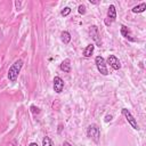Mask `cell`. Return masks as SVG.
<instances>
[{
	"label": "cell",
	"mask_w": 146,
	"mask_h": 146,
	"mask_svg": "<svg viewBox=\"0 0 146 146\" xmlns=\"http://www.w3.org/2000/svg\"><path fill=\"white\" fill-rule=\"evenodd\" d=\"M90 3H95V5H97V3H98V1H90Z\"/></svg>",
	"instance_id": "7402d4cb"
},
{
	"label": "cell",
	"mask_w": 146,
	"mask_h": 146,
	"mask_svg": "<svg viewBox=\"0 0 146 146\" xmlns=\"http://www.w3.org/2000/svg\"><path fill=\"white\" fill-rule=\"evenodd\" d=\"M52 87H54V91L55 92L60 94L63 91V89H64V81H63V79L60 76H55L54 78V84H52Z\"/></svg>",
	"instance_id": "ba28073f"
},
{
	"label": "cell",
	"mask_w": 146,
	"mask_h": 146,
	"mask_svg": "<svg viewBox=\"0 0 146 146\" xmlns=\"http://www.w3.org/2000/svg\"><path fill=\"white\" fill-rule=\"evenodd\" d=\"M22 66H23V60L22 59H17L10 67H9V71H8V79L11 81V82H15L17 80V76L22 70Z\"/></svg>",
	"instance_id": "6da1fadb"
},
{
	"label": "cell",
	"mask_w": 146,
	"mask_h": 146,
	"mask_svg": "<svg viewBox=\"0 0 146 146\" xmlns=\"http://www.w3.org/2000/svg\"><path fill=\"white\" fill-rule=\"evenodd\" d=\"M111 120H112V115H106V116H105V121H106V122H108V121H111Z\"/></svg>",
	"instance_id": "d6986e66"
},
{
	"label": "cell",
	"mask_w": 146,
	"mask_h": 146,
	"mask_svg": "<svg viewBox=\"0 0 146 146\" xmlns=\"http://www.w3.org/2000/svg\"><path fill=\"white\" fill-rule=\"evenodd\" d=\"M122 36H124L125 39L130 40V41H135V38H132V33L130 31V29H128L125 25H121V30H120Z\"/></svg>",
	"instance_id": "9c48e42d"
},
{
	"label": "cell",
	"mask_w": 146,
	"mask_h": 146,
	"mask_svg": "<svg viewBox=\"0 0 146 146\" xmlns=\"http://www.w3.org/2000/svg\"><path fill=\"white\" fill-rule=\"evenodd\" d=\"M87 136L94 140L95 143H98L99 141V138H100V130L98 128L97 124H90L88 128H87Z\"/></svg>",
	"instance_id": "7a4b0ae2"
},
{
	"label": "cell",
	"mask_w": 146,
	"mask_h": 146,
	"mask_svg": "<svg viewBox=\"0 0 146 146\" xmlns=\"http://www.w3.org/2000/svg\"><path fill=\"white\" fill-rule=\"evenodd\" d=\"M122 114H123V116L127 119L128 123H129V124H130L135 130H139V125H138V123H137L136 119L132 116V114H131L127 108H122Z\"/></svg>",
	"instance_id": "5b68a950"
},
{
	"label": "cell",
	"mask_w": 146,
	"mask_h": 146,
	"mask_svg": "<svg viewBox=\"0 0 146 146\" xmlns=\"http://www.w3.org/2000/svg\"><path fill=\"white\" fill-rule=\"evenodd\" d=\"M0 34H2V32H1V30H0ZM0 38H1V35H0Z\"/></svg>",
	"instance_id": "603a6c76"
},
{
	"label": "cell",
	"mask_w": 146,
	"mask_h": 146,
	"mask_svg": "<svg viewBox=\"0 0 146 146\" xmlns=\"http://www.w3.org/2000/svg\"><path fill=\"white\" fill-rule=\"evenodd\" d=\"M107 64H110V66L113 68V70H120L121 68V63L119 60V58L114 55H110L107 57V59L105 60Z\"/></svg>",
	"instance_id": "52a82bcc"
},
{
	"label": "cell",
	"mask_w": 146,
	"mask_h": 146,
	"mask_svg": "<svg viewBox=\"0 0 146 146\" xmlns=\"http://www.w3.org/2000/svg\"><path fill=\"white\" fill-rule=\"evenodd\" d=\"M29 146H39V145H38L36 143H31V144H30Z\"/></svg>",
	"instance_id": "44dd1931"
},
{
	"label": "cell",
	"mask_w": 146,
	"mask_h": 146,
	"mask_svg": "<svg viewBox=\"0 0 146 146\" xmlns=\"http://www.w3.org/2000/svg\"><path fill=\"white\" fill-rule=\"evenodd\" d=\"M63 146H72V145H71L68 141H64V143H63Z\"/></svg>",
	"instance_id": "ffe728a7"
},
{
	"label": "cell",
	"mask_w": 146,
	"mask_h": 146,
	"mask_svg": "<svg viewBox=\"0 0 146 146\" xmlns=\"http://www.w3.org/2000/svg\"><path fill=\"white\" fill-rule=\"evenodd\" d=\"M94 50H95V44H92V43L88 44V46L84 48V50H83V56H84V57H90V56L92 55Z\"/></svg>",
	"instance_id": "8fae6325"
},
{
	"label": "cell",
	"mask_w": 146,
	"mask_h": 146,
	"mask_svg": "<svg viewBox=\"0 0 146 146\" xmlns=\"http://www.w3.org/2000/svg\"><path fill=\"white\" fill-rule=\"evenodd\" d=\"M70 13H71V8H70V7H65L64 9H62V11H60V15L65 17V16L70 15Z\"/></svg>",
	"instance_id": "9a60e30c"
},
{
	"label": "cell",
	"mask_w": 146,
	"mask_h": 146,
	"mask_svg": "<svg viewBox=\"0 0 146 146\" xmlns=\"http://www.w3.org/2000/svg\"><path fill=\"white\" fill-rule=\"evenodd\" d=\"M15 6H16V8H17V9H21L22 2H19V1H15Z\"/></svg>",
	"instance_id": "ac0fdd59"
},
{
	"label": "cell",
	"mask_w": 146,
	"mask_h": 146,
	"mask_svg": "<svg viewBox=\"0 0 146 146\" xmlns=\"http://www.w3.org/2000/svg\"><path fill=\"white\" fill-rule=\"evenodd\" d=\"M89 35L91 36V39L94 40V42L96 43V46L100 47L102 46V39H100V33H99V30L96 25H92L89 30Z\"/></svg>",
	"instance_id": "277c9868"
},
{
	"label": "cell",
	"mask_w": 146,
	"mask_h": 146,
	"mask_svg": "<svg viewBox=\"0 0 146 146\" xmlns=\"http://www.w3.org/2000/svg\"><path fill=\"white\" fill-rule=\"evenodd\" d=\"M60 40H62V42L65 43V44L70 43V41H71V34H70L67 31H63V32L60 33Z\"/></svg>",
	"instance_id": "4fadbf2b"
},
{
	"label": "cell",
	"mask_w": 146,
	"mask_h": 146,
	"mask_svg": "<svg viewBox=\"0 0 146 146\" xmlns=\"http://www.w3.org/2000/svg\"><path fill=\"white\" fill-rule=\"evenodd\" d=\"M145 9H146V2H141L140 5L135 6V7L131 9V11H132V13H135V14H139V13L145 11Z\"/></svg>",
	"instance_id": "7c38bea8"
},
{
	"label": "cell",
	"mask_w": 146,
	"mask_h": 146,
	"mask_svg": "<svg viewBox=\"0 0 146 146\" xmlns=\"http://www.w3.org/2000/svg\"><path fill=\"white\" fill-rule=\"evenodd\" d=\"M78 11H79V14H81V15L86 14V7H84L83 5H80V6L78 7Z\"/></svg>",
	"instance_id": "2e32d148"
},
{
	"label": "cell",
	"mask_w": 146,
	"mask_h": 146,
	"mask_svg": "<svg viewBox=\"0 0 146 146\" xmlns=\"http://www.w3.org/2000/svg\"><path fill=\"white\" fill-rule=\"evenodd\" d=\"M42 146H54V145H52L51 139L46 136V137H43V139H42Z\"/></svg>",
	"instance_id": "5bb4252c"
},
{
	"label": "cell",
	"mask_w": 146,
	"mask_h": 146,
	"mask_svg": "<svg viewBox=\"0 0 146 146\" xmlns=\"http://www.w3.org/2000/svg\"><path fill=\"white\" fill-rule=\"evenodd\" d=\"M59 68H60L63 72H65V73L71 72V60H70L68 58L64 59V60L59 64Z\"/></svg>",
	"instance_id": "30bf717a"
},
{
	"label": "cell",
	"mask_w": 146,
	"mask_h": 146,
	"mask_svg": "<svg viewBox=\"0 0 146 146\" xmlns=\"http://www.w3.org/2000/svg\"><path fill=\"white\" fill-rule=\"evenodd\" d=\"M115 19H116V9H115V6L114 5H111L108 7V10H107V19L105 21V24L106 25H110Z\"/></svg>",
	"instance_id": "8992f818"
},
{
	"label": "cell",
	"mask_w": 146,
	"mask_h": 146,
	"mask_svg": "<svg viewBox=\"0 0 146 146\" xmlns=\"http://www.w3.org/2000/svg\"><path fill=\"white\" fill-rule=\"evenodd\" d=\"M95 64H96L97 70H98L99 73H102L103 75H107L108 74V71H107V67H106V62L102 56H97L95 58Z\"/></svg>",
	"instance_id": "3957f363"
},
{
	"label": "cell",
	"mask_w": 146,
	"mask_h": 146,
	"mask_svg": "<svg viewBox=\"0 0 146 146\" xmlns=\"http://www.w3.org/2000/svg\"><path fill=\"white\" fill-rule=\"evenodd\" d=\"M31 110H32V112H33L34 114H35V113H36V114H39V113H40V110H39L38 107H35L34 105H32V106H31Z\"/></svg>",
	"instance_id": "e0dca14e"
}]
</instances>
